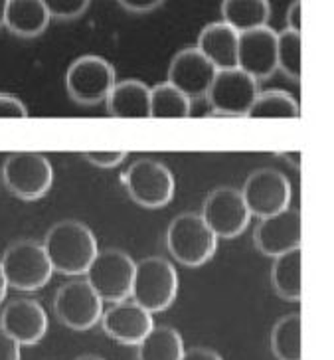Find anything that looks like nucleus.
I'll return each instance as SVG.
<instances>
[{"instance_id":"nucleus-11","label":"nucleus","mask_w":334,"mask_h":360,"mask_svg":"<svg viewBox=\"0 0 334 360\" xmlns=\"http://www.w3.org/2000/svg\"><path fill=\"white\" fill-rule=\"evenodd\" d=\"M200 216L216 238L233 240L248 230L251 214L241 192L231 186H219L206 196Z\"/></svg>"},{"instance_id":"nucleus-6","label":"nucleus","mask_w":334,"mask_h":360,"mask_svg":"<svg viewBox=\"0 0 334 360\" xmlns=\"http://www.w3.org/2000/svg\"><path fill=\"white\" fill-rule=\"evenodd\" d=\"M125 188L135 204L157 210L172 202L176 194V180L172 170L160 160L139 159L125 172Z\"/></svg>"},{"instance_id":"nucleus-8","label":"nucleus","mask_w":334,"mask_h":360,"mask_svg":"<svg viewBox=\"0 0 334 360\" xmlns=\"http://www.w3.org/2000/svg\"><path fill=\"white\" fill-rule=\"evenodd\" d=\"M85 276L89 285L97 291V295L103 299V303H117L131 297L135 262L123 250H99Z\"/></svg>"},{"instance_id":"nucleus-27","label":"nucleus","mask_w":334,"mask_h":360,"mask_svg":"<svg viewBox=\"0 0 334 360\" xmlns=\"http://www.w3.org/2000/svg\"><path fill=\"white\" fill-rule=\"evenodd\" d=\"M277 70L293 82L301 79V32H277Z\"/></svg>"},{"instance_id":"nucleus-32","label":"nucleus","mask_w":334,"mask_h":360,"mask_svg":"<svg viewBox=\"0 0 334 360\" xmlns=\"http://www.w3.org/2000/svg\"><path fill=\"white\" fill-rule=\"evenodd\" d=\"M162 2L165 0H119V4L133 14H148V12L157 11Z\"/></svg>"},{"instance_id":"nucleus-37","label":"nucleus","mask_w":334,"mask_h":360,"mask_svg":"<svg viewBox=\"0 0 334 360\" xmlns=\"http://www.w3.org/2000/svg\"><path fill=\"white\" fill-rule=\"evenodd\" d=\"M6 4H8V0H0V28H4V14H6Z\"/></svg>"},{"instance_id":"nucleus-14","label":"nucleus","mask_w":334,"mask_h":360,"mask_svg":"<svg viewBox=\"0 0 334 360\" xmlns=\"http://www.w3.org/2000/svg\"><path fill=\"white\" fill-rule=\"evenodd\" d=\"M216 72H218L216 65L196 46H190L174 53V58L170 60L167 82L178 87L192 101H196V99H206Z\"/></svg>"},{"instance_id":"nucleus-9","label":"nucleus","mask_w":334,"mask_h":360,"mask_svg":"<svg viewBox=\"0 0 334 360\" xmlns=\"http://www.w3.org/2000/svg\"><path fill=\"white\" fill-rule=\"evenodd\" d=\"M257 94L259 82L236 65L216 72L206 99L214 117H245Z\"/></svg>"},{"instance_id":"nucleus-25","label":"nucleus","mask_w":334,"mask_h":360,"mask_svg":"<svg viewBox=\"0 0 334 360\" xmlns=\"http://www.w3.org/2000/svg\"><path fill=\"white\" fill-rule=\"evenodd\" d=\"M245 117L250 119H297L301 117V107L291 94L283 89H267V91L257 94Z\"/></svg>"},{"instance_id":"nucleus-17","label":"nucleus","mask_w":334,"mask_h":360,"mask_svg":"<svg viewBox=\"0 0 334 360\" xmlns=\"http://www.w3.org/2000/svg\"><path fill=\"white\" fill-rule=\"evenodd\" d=\"M0 328L20 347H34L48 333V315L36 299H16L2 311Z\"/></svg>"},{"instance_id":"nucleus-1","label":"nucleus","mask_w":334,"mask_h":360,"mask_svg":"<svg viewBox=\"0 0 334 360\" xmlns=\"http://www.w3.org/2000/svg\"><path fill=\"white\" fill-rule=\"evenodd\" d=\"M42 245L53 271L70 277L85 276L99 252L94 230L77 220L53 224L46 233Z\"/></svg>"},{"instance_id":"nucleus-7","label":"nucleus","mask_w":334,"mask_h":360,"mask_svg":"<svg viewBox=\"0 0 334 360\" xmlns=\"http://www.w3.org/2000/svg\"><path fill=\"white\" fill-rule=\"evenodd\" d=\"M117 82L115 65L101 56H79L65 72V89L73 101L97 105L107 99Z\"/></svg>"},{"instance_id":"nucleus-21","label":"nucleus","mask_w":334,"mask_h":360,"mask_svg":"<svg viewBox=\"0 0 334 360\" xmlns=\"http://www.w3.org/2000/svg\"><path fill=\"white\" fill-rule=\"evenodd\" d=\"M221 20L236 32H245L259 26H267L271 18L269 0H221Z\"/></svg>"},{"instance_id":"nucleus-26","label":"nucleus","mask_w":334,"mask_h":360,"mask_svg":"<svg viewBox=\"0 0 334 360\" xmlns=\"http://www.w3.org/2000/svg\"><path fill=\"white\" fill-rule=\"evenodd\" d=\"M271 350L277 360H301V315L281 317L271 330Z\"/></svg>"},{"instance_id":"nucleus-35","label":"nucleus","mask_w":334,"mask_h":360,"mask_svg":"<svg viewBox=\"0 0 334 360\" xmlns=\"http://www.w3.org/2000/svg\"><path fill=\"white\" fill-rule=\"evenodd\" d=\"M6 293H8V281H6L4 271H2V265H0V303L6 299Z\"/></svg>"},{"instance_id":"nucleus-15","label":"nucleus","mask_w":334,"mask_h":360,"mask_svg":"<svg viewBox=\"0 0 334 360\" xmlns=\"http://www.w3.org/2000/svg\"><path fill=\"white\" fill-rule=\"evenodd\" d=\"M301 212L291 206L281 212L259 218V224L253 230L255 248L267 257H277L295 248H301Z\"/></svg>"},{"instance_id":"nucleus-2","label":"nucleus","mask_w":334,"mask_h":360,"mask_svg":"<svg viewBox=\"0 0 334 360\" xmlns=\"http://www.w3.org/2000/svg\"><path fill=\"white\" fill-rule=\"evenodd\" d=\"M167 248L180 265L202 267L218 250V238L196 212L178 214L168 224Z\"/></svg>"},{"instance_id":"nucleus-19","label":"nucleus","mask_w":334,"mask_h":360,"mask_svg":"<svg viewBox=\"0 0 334 360\" xmlns=\"http://www.w3.org/2000/svg\"><path fill=\"white\" fill-rule=\"evenodd\" d=\"M105 103L115 119H146L150 117V87L141 79L115 82Z\"/></svg>"},{"instance_id":"nucleus-10","label":"nucleus","mask_w":334,"mask_h":360,"mask_svg":"<svg viewBox=\"0 0 334 360\" xmlns=\"http://www.w3.org/2000/svg\"><path fill=\"white\" fill-rule=\"evenodd\" d=\"M53 313L72 330H89L103 315V299L97 295L87 279H75L58 289Z\"/></svg>"},{"instance_id":"nucleus-12","label":"nucleus","mask_w":334,"mask_h":360,"mask_svg":"<svg viewBox=\"0 0 334 360\" xmlns=\"http://www.w3.org/2000/svg\"><path fill=\"white\" fill-rule=\"evenodd\" d=\"M241 196L248 204L251 218H265L289 208L291 182L281 170L257 169L243 182Z\"/></svg>"},{"instance_id":"nucleus-13","label":"nucleus","mask_w":334,"mask_h":360,"mask_svg":"<svg viewBox=\"0 0 334 360\" xmlns=\"http://www.w3.org/2000/svg\"><path fill=\"white\" fill-rule=\"evenodd\" d=\"M238 68L255 82H267L277 72V32L267 26L238 36Z\"/></svg>"},{"instance_id":"nucleus-29","label":"nucleus","mask_w":334,"mask_h":360,"mask_svg":"<svg viewBox=\"0 0 334 360\" xmlns=\"http://www.w3.org/2000/svg\"><path fill=\"white\" fill-rule=\"evenodd\" d=\"M127 150H89L84 153L85 160L97 169H115L127 159Z\"/></svg>"},{"instance_id":"nucleus-22","label":"nucleus","mask_w":334,"mask_h":360,"mask_svg":"<svg viewBox=\"0 0 334 360\" xmlns=\"http://www.w3.org/2000/svg\"><path fill=\"white\" fill-rule=\"evenodd\" d=\"M271 285L285 301H301V248L273 257Z\"/></svg>"},{"instance_id":"nucleus-28","label":"nucleus","mask_w":334,"mask_h":360,"mask_svg":"<svg viewBox=\"0 0 334 360\" xmlns=\"http://www.w3.org/2000/svg\"><path fill=\"white\" fill-rule=\"evenodd\" d=\"M42 2L52 18L73 20V18H79L87 11L91 0H42Z\"/></svg>"},{"instance_id":"nucleus-4","label":"nucleus","mask_w":334,"mask_h":360,"mask_svg":"<svg viewBox=\"0 0 334 360\" xmlns=\"http://www.w3.org/2000/svg\"><path fill=\"white\" fill-rule=\"evenodd\" d=\"M0 174L6 191L26 202L46 196L53 184V167L50 159L42 153L32 150L8 155Z\"/></svg>"},{"instance_id":"nucleus-33","label":"nucleus","mask_w":334,"mask_h":360,"mask_svg":"<svg viewBox=\"0 0 334 360\" xmlns=\"http://www.w3.org/2000/svg\"><path fill=\"white\" fill-rule=\"evenodd\" d=\"M285 22H287V30L301 32V0H293L289 4Z\"/></svg>"},{"instance_id":"nucleus-20","label":"nucleus","mask_w":334,"mask_h":360,"mask_svg":"<svg viewBox=\"0 0 334 360\" xmlns=\"http://www.w3.org/2000/svg\"><path fill=\"white\" fill-rule=\"evenodd\" d=\"M52 20L42 0H8L4 28L18 38H38Z\"/></svg>"},{"instance_id":"nucleus-30","label":"nucleus","mask_w":334,"mask_h":360,"mask_svg":"<svg viewBox=\"0 0 334 360\" xmlns=\"http://www.w3.org/2000/svg\"><path fill=\"white\" fill-rule=\"evenodd\" d=\"M28 107L20 97L12 94H0V119H26Z\"/></svg>"},{"instance_id":"nucleus-24","label":"nucleus","mask_w":334,"mask_h":360,"mask_svg":"<svg viewBox=\"0 0 334 360\" xmlns=\"http://www.w3.org/2000/svg\"><path fill=\"white\" fill-rule=\"evenodd\" d=\"M192 115V99L170 82L150 87V117L153 119H186Z\"/></svg>"},{"instance_id":"nucleus-34","label":"nucleus","mask_w":334,"mask_h":360,"mask_svg":"<svg viewBox=\"0 0 334 360\" xmlns=\"http://www.w3.org/2000/svg\"><path fill=\"white\" fill-rule=\"evenodd\" d=\"M180 360H224L216 350L204 349V347H194V349L184 350Z\"/></svg>"},{"instance_id":"nucleus-16","label":"nucleus","mask_w":334,"mask_h":360,"mask_svg":"<svg viewBox=\"0 0 334 360\" xmlns=\"http://www.w3.org/2000/svg\"><path fill=\"white\" fill-rule=\"evenodd\" d=\"M99 323L107 337L127 347H136L145 339L146 333L155 327L153 313L141 307L133 299H123L113 303L107 311H103Z\"/></svg>"},{"instance_id":"nucleus-31","label":"nucleus","mask_w":334,"mask_h":360,"mask_svg":"<svg viewBox=\"0 0 334 360\" xmlns=\"http://www.w3.org/2000/svg\"><path fill=\"white\" fill-rule=\"evenodd\" d=\"M20 345L0 328V360H20Z\"/></svg>"},{"instance_id":"nucleus-38","label":"nucleus","mask_w":334,"mask_h":360,"mask_svg":"<svg viewBox=\"0 0 334 360\" xmlns=\"http://www.w3.org/2000/svg\"><path fill=\"white\" fill-rule=\"evenodd\" d=\"M75 360H105L101 356H95V354H84V356H79V359Z\"/></svg>"},{"instance_id":"nucleus-5","label":"nucleus","mask_w":334,"mask_h":360,"mask_svg":"<svg viewBox=\"0 0 334 360\" xmlns=\"http://www.w3.org/2000/svg\"><path fill=\"white\" fill-rule=\"evenodd\" d=\"M8 287L24 293L38 291L50 283L53 267L46 255V250L36 240H20L6 248L0 259Z\"/></svg>"},{"instance_id":"nucleus-23","label":"nucleus","mask_w":334,"mask_h":360,"mask_svg":"<svg viewBox=\"0 0 334 360\" xmlns=\"http://www.w3.org/2000/svg\"><path fill=\"white\" fill-rule=\"evenodd\" d=\"M136 349V360H180L186 347L176 328L153 327Z\"/></svg>"},{"instance_id":"nucleus-3","label":"nucleus","mask_w":334,"mask_h":360,"mask_svg":"<svg viewBox=\"0 0 334 360\" xmlns=\"http://www.w3.org/2000/svg\"><path fill=\"white\" fill-rule=\"evenodd\" d=\"M178 295V271L160 255H150L135 264L131 299L150 313L167 311Z\"/></svg>"},{"instance_id":"nucleus-18","label":"nucleus","mask_w":334,"mask_h":360,"mask_svg":"<svg viewBox=\"0 0 334 360\" xmlns=\"http://www.w3.org/2000/svg\"><path fill=\"white\" fill-rule=\"evenodd\" d=\"M238 36L224 20L210 22L198 34L196 48L208 58L216 70L236 68L238 64Z\"/></svg>"},{"instance_id":"nucleus-36","label":"nucleus","mask_w":334,"mask_h":360,"mask_svg":"<svg viewBox=\"0 0 334 360\" xmlns=\"http://www.w3.org/2000/svg\"><path fill=\"white\" fill-rule=\"evenodd\" d=\"M283 157L289 160L295 169H299V167H301V153H285Z\"/></svg>"}]
</instances>
